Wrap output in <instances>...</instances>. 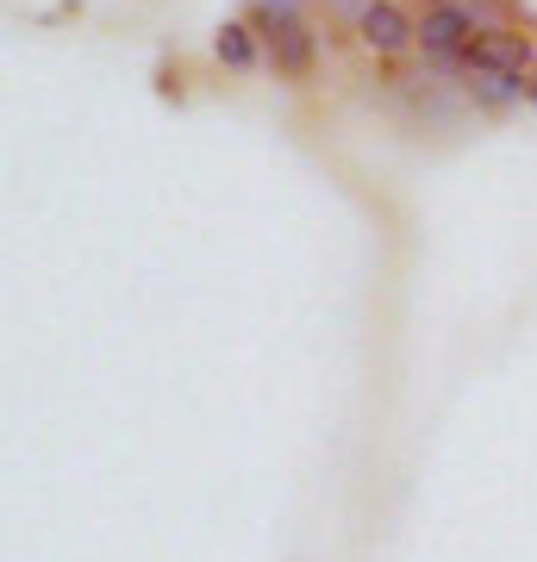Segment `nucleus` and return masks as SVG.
<instances>
[{
    "mask_svg": "<svg viewBox=\"0 0 537 562\" xmlns=\"http://www.w3.org/2000/svg\"><path fill=\"white\" fill-rule=\"evenodd\" d=\"M269 38H276V69L281 76H306V69H313V32H306V25H281V32H269Z\"/></svg>",
    "mask_w": 537,
    "mask_h": 562,
    "instance_id": "nucleus-4",
    "label": "nucleus"
},
{
    "mask_svg": "<svg viewBox=\"0 0 537 562\" xmlns=\"http://www.w3.org/2000/svg\"><path fill=\"white\" fill-rule=\"evenodd\" d=\"M418 38H425L432 57H462V50L476 44V32H469V13H462V7H432L425 25H418Z\"/></svg>",
    "mask_w": 537,
    "mask_h": 562,
    "instance_id": "nucleus-1",
    "label": "nucleus"
},
{
    "mask_svg": "<svg viewBox=\"0 0 537 562\" xmlns=\"http://www.w3.org/2000/svg\"><path fill=\"white\" fill-rule=\"evenodd\" d=\"M469 88H476L481 106H506V101H518V94H525V81L506 76V69H476V81H469Z\"/></svg>",
    "mask_w": 537,
    "mask_h": 562,
    "instance_id": "nucleus-5",
    "label": "nucleus"
},
{
    "mask_svg": "<svg viewBox=\"0 0 537 562\" xmlns=\"http://www.w3.org/2000/svg\"><path fill=\"white\" fill-rule=\"evenodd\" d=\"M525 101H532V106H537V81H532V88H525Z\"/></svg>",
    "mask_w": 537,
    "mask_h": 562,
    "instance_id": "nucleus-8",
    "label": "nucleus"
},
{
    "mask_svg": "<svg viewBox=\"0 0 537 562\" xmlns=\"http://www.w3.org/2000/svg\"><path fill=\"white\" fill-rule=\"evenodd\" d=\"M462 63H469V69H506V76H518V69L532 63V50H525L518 32H488V38H476L462 50Z\"/></svg>",
    "mask_w": 537,
    "mask_h": 562,
    "instance_id": "nucleus-3",
    "label": "nucleus"
},
{
    "mask_svg": "<svg viewBox=\"0 0 537 562\" xmlns=\"http://www.w3.org/2000/svg\"><path fill=\"white\" fill-rule=\"evenodd\" d=\"M257 13L281 32V25H294V0H257Z\"/></svg>",
    "mask_w": 537,
    "mask_h": 562,
    "instance_id": "nucleus-7",
    "label": "nucleus"
},
{
    "mask_svg": "<svg viewBox=\"0 0 537 562\" xmlns=\"http://www.w3.org/2000/svg\"><path fill=\"white\" fill-rule=\"evenodd\" d=\"M213 50H220L225 69H250V63H257V44H250V32H244V25H225Z\"/></svg>",
    "mask_w": 537,
    "mask_h": 562,
    "instance_id": "nucleus-6",
    "label": "nucleus"
},
{
    "mask_svg": "<svg viewBox=\"0 0 537 562\" xmlns=\"http://www.w3.org/2000/svg\"><path fill=\"white\" fill-rule=\"evenodd\" d=\"M357 32H362V44H369V50H400V44L413 38V25H406V13H400L394 0H362Z\"/></svg>",
    "mask_w": 537,
    "mask_h": 562,
    "instance_id": "nucleus-2",
    "label": "nucleus"
}]
</instances>
